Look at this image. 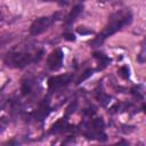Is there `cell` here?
Wrapping results in <instances>:
<instances>
[{
  "mask_svg": "<svg viewBox=\"0 0 146 146\" xmlns=\"http://www.w3.org/2000/svg\"><path fill=\"white\" fill-rule=\"evenodd\" d=\"M6 127V120H3V119H0V131Z\"/></svg>",
  "mask_w": 146,
  "mask_h": 146,
  "instance_id": "11",
  "label": "cell"
},
{
  "mask_svg": "<svg viewBox=\"0 0 146 146\" xmlns=\"http://www.w3.org/2000/svg\"><path fill=\"white\" fill-rule=\"evenodd\" d=\"M42 1H46V2H55L62 7H65L70 3V0H42Z\"/></svg>",
  "mask_w": 146,
  "mask_h": 146,
  "instance_id": "8",
  "label": "cell"
},
{
  "mask_svg": "<svg viewBox=\"0 0 146 146\" xmlns=\"http://www.w3.org/2000/svg\"><path fill=\"white\" fill-rule=\"evenodd\" d=\"M120 72H123V73H120L124 79H128L129 78V70H128V67L127 66H122L121 68H120Z\"/></svg>",
  "mask_w": 146,
  "mask_h": 146,
  "instance_id": "10",
  "label": "cell"
},
{
  "mask_svg": "<svg viewBox=\"0 0 146 146\" xmlns=\"http://www.w3.org/2000/svg\"><path fill=\"white\" fill-rule=\"evenodd\" d=\"M80 1H84V0H80Z\"/></svg>",
  "mask_w": 146,
  "mask_h": 146,
  "instance_id": "12",
  "label": "cell"
},
{
  "mask_svg": "<svg viewBox=\"0 0 146 146\" xmlns=\"http://www.w3.org/2000/svg\"><path fill=\"white\" fill-rule=\"evenodd\" d=\"M137 59H138V62H139L140 64H143V63L145 62V47H144V46H143V48H141L139 55L137 56Z\"/></svg>",
  "mask_w": 146,
  "mask_h": 146,
  "instance_id": "9",
  "label": "cell"
},
{
  "mask_svg": "<svg viewBox=\"0 0 146 146\" xmlns=\"http://www.w3.org/2000/svg\"><path fill=\"white\" fill-rule=\"evenodd\" d=\"M36 60V57H33L32 54H30L29 51H23V50H18V51H11L6 56L5 63L7 66L10 67H18L22 68L26 65H29L30 63Z\"/></svg>",
  "mask_w": 146,
  "mask_h": 146,
  "instance_id": "2",
  "label": "cell"
},
{
  "mask_svg": "<svg viewBox=\"0 0 146 146\" xmlns=\"http://www.w3.org/2000/svg\"><path fill=\"white\" fill-rule=\"evenodd\" d=\"M94 55H95V57L98 59V63L103 64V67H104V66H106V65H107V63L110 62V59H108L104 54H94Z\"/></svg>",
  "mask_w": 146,
  "mask_h": 146,
  "instance_id": "7",
  "label": "cell"
},
{
  "mask_svg": "<svg viewBox=\"0 0 146 146\" xmlns=\"http://www.w3.org/2000/svg\"><path fill=\"white\" fill-rule=\"evenodd\" d=\"M72 80V75L71 74H62V75H56L49 79L48 83H49V88L50 89H58L62 88L66 84H68Z\"/></svg>",
  "mask_w": 146,
  "mask_h": 146,
  "instance_id": "5",
  "label": "cell"
},
{
  "mask_svg": "<svg viewBox=\"0 0 146 146\" xmlns=\"http://www.w3.org/2000/svg\"><path fill=\"white\" fill-rule=\"evenodd\" d=\"M82 10H83V7H82V6H80V5L75 6V7L72 9V11L70 13V15L67 16L66 23H67V24H70V23L74 22V21H75V18H76L81 13H82Z\"/></svg>",
  "mask_w": 146,
  "mask_h": 146,
  "instance_id": "6",
  "label": "cell"
},
{
  "mask_svg": "<svg viewBox=\"0 0 146 146\" xmlns=\"http://www.w3.org/2000/svg\"><path fill=\"white\" fill-rule=\"evenodd\" d=\"M131 22H132V13L130 9L124 8V9H120V10L113 13L108 17V21H107L106 25L104 26V29L99 32V34L90 43L94 47L100 46L107 38L113 35L114 33L119 32L124 26L129 25Z\"/></svg>",
  "mask_w": 146,
  "mask_h": 146,
  "instance_id": "1",
  "label": "cell"
},
{
  "mask_svg": "<svg viewBox=\"0 0 146 146\" xmlns=\"http://www.w3.org/2000/svg\"><path fill=\"white\" fill-rule=\"evenodd\" d=\"M63 59H64V54H63L62 49L57 48L49 54V56L47 58V65L51 71H57L62 67Z\"/></svg>",
  "mask_w": 146,
  "mask_h": 146,
  "instance_id": "4",
  "label": "cell"
},
{
  "mask_svg": "<svg viewBox=\"0 0 146 146\" xmlns=\"http://www.w3.org/2000/svg\"><path fill=\"white\" fill-rule=\"evenodd\" d=\"M55 16H44V17H39L36 18L30 26V34L31 35H39L47 31L54 23Z\"/></svg>",
  "mask_w": 146,
  "mask_h": 146,
  "instance_id": "3",
  "label": "cell"
}]
</instances>
